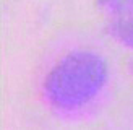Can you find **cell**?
<instances>
[{
    "mask_svg": "<svg viewBox=\"0 0 133 130\" xmlns=\"http://www.w3.org/2000/svg\"><path fill=\"white\" fill-rule=\"evenodd\" d=\"M107 68L92 52H73L63 57L44 83V93L57 109L71 110L89 102L102 89Z\"/></svg>",
    "mask_w": 133,
    "mask_h": 130,
    "instance_id": "obj_1",
    "label": "cell"
},
{
    "mask_svg": "<svg viewBox=\"0 0 133 130\" xmlns=\"http://www.w3.org/2000/svg\"><path fill=\"white\" fill-rule=\"evenodd\" d=\"M105 11L114 36L133 47V0H107Z\"/></svg>",
    "mask_w": 133,
    "mask_h": 130,
    "instance_id": "obj_2",
    "label": "cell"
}]
</instances>
